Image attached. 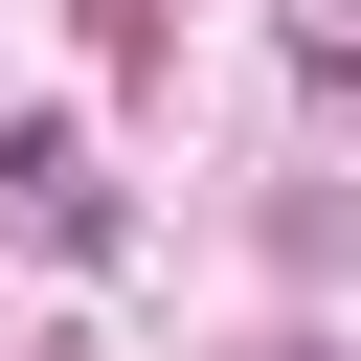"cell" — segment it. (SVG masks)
Listing matches in <instances>:
<instances>
[{
    "instance_id": "6da1fadb",
    "label": "cell",
    "mask_w": 361,
    "mask_h": 361,
    "mask_svg": "<svg viewBox=\"0 0 361 361\" xmlns=\"http://www.w3.org/2000/svg\"><path fill=\"white\" fill-rule=\"evenodd\" d=\"M0 180H23V226H45L68 271L113 248V180H90V135H68V113H23V135H0Z\"/></svg>"
}]
</instances>
